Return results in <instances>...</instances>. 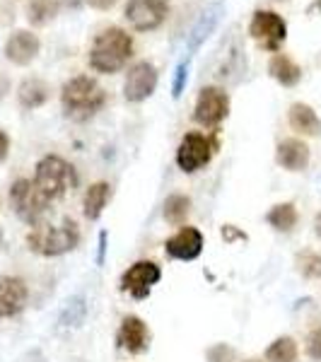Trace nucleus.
<instances>
[{
    "mask_svg": "<svg viewBox=\"0 0 321 362\" xmlns=\"http://www.w3.org/2000/svg\"><path fill=\"white\" fill-rule=\"evenodd\" d=\"M133 56V39L126 29L109 27L99 32L90 49V68L102 75H114L126 68Z\"/></svg>",
    "mask_w": 321,
    "mask_h": 362,
    "instance_id": "nucleus-1",
    "label": "nucleus"
},
{
    "mask_svg": "<svg viewBox=\"0 0 321 362\" xmlns=\"http://www.w3.org/2000/svg\"><path fill=\"white\" fill-rule=\"evenodd\" d=\"M61 104L68 119L83 124V121H90L97 112H102V107L107 104V92L90 75H75L63 85Z\"/></svg>",
    "mask_w": 321,
    "mask_h": 362,
    "instance_id": "nucleus-2",
    "label": "nucleus"
},
{
    "mask_svg": "<svg viewBox=\"0 0 321 362\" xmlns=\"http://www.w3.org/2000/svg\"><path fill=\"white\" fill-rule=\"evenodd\" d=\"M80 227L73 218H63L61 225H51V223H37L32 225L27 235V247L39 256L46 259H54V256H63L68 251L80 247Z\"/></svg>",
    "mask_w": 321,
    "mask_h": 362,
    "instance_id": "nucleus-3",
    "label": "nucleus"
},
{
    "mask_svg": "<svg viewBox=\"0 0 321 362\" xmlns=\"http://www.w3.org/2000/svg\"><path fill=\"white\" fill-rule=\"evenodd\" d=\"M78 172L68 160L58 155H46L37 162V172H34V184L39 191L49 198V201H58L78 186Z\"/></svg>",
    "mask_w": 321,
    "mask_h": 362,
    "instance_id": "nucleus-4",
    "label": "nucleus"
},
{
    "mask_svg": "<svg viewBox=\"0 0 321 362\" xmlns=\"http://www.w3.org/2000/svg\"><path fill=\"white\" fill-rule=\"evenodd\" d=\"M10 206H13L15 215L22 223L37 225V223H42L51 201L39 191L34 179H17L15 184L10 186Z\"/></svg>",
    "mask_w": 321,
    "mask_h": 362,
    "instance_id": "nucleus-5",
    "label": "nucleus"
},
{
    "mask_svg": "<svg viewBox=\"0 0 321 362\" xmlns=\"http://www.w3.org/2000/svg\"><path fill=\"white\" fill-rule=\"evenodd\" d=\"M215 150H218V140L206 133L191 131L182 138L177 148V165L184 174H194L213 160Z\"/></svg>",
    "mask_w": 321,
    "mask_h": 362,
    "instance_id": "nucleus-6",
    "label": "nucleus"
},
{
    "mask_svg": "<svg viewBox=\"0 0 321 362\" xmlns=\"http://www.w3.org/2000/svg\"><path fill=\"white\" fill-rule=\"evenodd\" d=\"M230 114V95L223 87H203L198 92L196 107H194V121L203 128H218Z\"/></svg>",
    "mask_w": 321,
    "mask_h": 362,
    "instance_id": "nucleus-7",
    "label": "nucleus"
},
{
    "mask_svg": "<svg viewBox=\"0 0 321 362\" xmlns=\"http://www.w3.org/2000/svg\"><path fill=\"white\" fill-rule=\"evenodd\" d=\"M160 280L162 268L155 261H136L121 276V290L131 295L133 300H148L150 293H153V285H157Z\"/></svg>",
    "mask_w": 321,
    "mask_h": 362,
    "instance_id": "nucleus-8",
    "label": "nucleus"
},
{
    "mask_svg": "<svg viewBox=\"0 0 321 362\" xmlns=\"http://www.w3.org/2000/svg\"><path fill=\"white\" fill-rule=\"evenodd\" d=\"M169 0H128L124 15L136 32H153L167 20Z\"/></svg>",
    "mask_w": 321,
    "mask_h": 362,
    "instance_id": "nucleus-9",
    "label": "nucleus"
},
{
    "mask_svg": "<svg viewBox=\"0 0 321 362\" xmlns=\"http://www.w3.org/2000/svg\"><path fill=\"white\" fill-rule=\"evenodd\" d=\"M249 34H252L266 51H273V54H276L278 46L285 42V37H288V25H285V20L278 13L259 10V13H254V17H252Z\"/></svg>",
    "mask_w": 321,
    "mask_h": 362,
    "instance_id": "nucleus-10",
    "label": "nucleus"
},
{
    "mask_svg": "<svg viewBox=\"0 0 321 362\" xmlns=\"http://www.w3.org/2000/svg\"><path fill=\"white\" fill-rule=\"evenodd\" d=\"M157 68L150 61H138L136 66L128 68L126 83H124V97L126 102L140 104L145 102L157 90Z\"/></svg>",
    "mask_w": 321,
    "mask_h": 362,
    "instance_id": "nucleus-11",
    "label": "nucleus"
},
{
    "mask_svg": "<svg viewBox=\"0 0 321 362\" xmlns=\"http://www.w3.org/2000/svg\"><path fill=\"white\" fill-rule=\"evenodd\" d=\"M203 244H206V239H203L201 230L186 225L179 227L177 235H172L165 242V254L177 261H196L203 254Z\"/></svg>",
    "mask_w": 321,
    "mask_h": 362,
    "instance_id": "nucleus-12",
    "label": "nucleus"
},
{
    "mask_svg": "<svg viewBox=\"0 0 321 362\" xmlns=\"http://www.w3.org/2000/svg\"><path fill=\"white\" fill-rule=\"evenodd\" d=\"M29 288L22 278L3 276L0 278V319L17 317L27 307Z\"/></svg>",
    "mask_w": 321,
    "mask_h": 362,
    "instance_id": "nucleus-13",
    "label": "nucleus"
},
{
    "mask_svg": "<svg viewBox=\"0 0 321 362\" xmlns=\"http://www.w3.org/2000/svg\"><path fill=\"white\" fill-rule=\"evenodd\" d=\"M119 346L131 355H140L145 353L150 346V329L143 319L136 317V314H128V317L121 319L119 326V336H116Z\"/></svg>",
    "mask_w": 321,
    "mask_h": 362,
    "instance_id": "nucleus-14",
    "label": "nucleus"
},
{
    "mask_svg": "<svg viewBox=\"0 0 321 362\" xmlns=\"http://www.w3.org/2000/svg\"><path fill=\"white\" fill-rule=\"evenodd\" d=\"M39 49H42V42H39L37 34L27 32V29H17V32L10 34L8 44H5V56L15 66H27L37 58Z\"/></svg>",
    "mask_w": 321,
    "mask_h": 362,
    "instance_id": "nucleus-15",
    "label": "nucleus"
},
{
    "mask_svg": "<svg viewBox=\"0 0 321 362\" xmlns=\"http://www.w3.org/2000/svg\"><path fill=\"white\" fill-rule=\"evenodd\" d=\"M309 160H312V150L305 140L300 138H288L283 143H278L276 148V162L288 172H302V169L309 167Z\"/></svg>",
    "mask_w": 321,
    "mask_h": 362,
    "instance_id": "nucleus-16",
    "label": "nucleus"
},
{
    "mask_svg": "<svg viewBox=\"0 0 321 362\" xmlns=\"http://www.w3.org/2000/svg\"><path fill=\"white\" fill-rule=\"evenodd\" d=\"M288 124L295 133H300V136H305V138L321 136V119L317 116V112H314V109L305 102H295L293 107H290Z\"/></svg>",
    "mask_w": 321,
    "mask_h": 362,
    "instance_id": "nucleus-17",
    "label": "nucleus"
},
{
    "mask_svg": "<svg viewBox=\"0 0 321 362\" xmlns=\"http://www.w3.org/2000/svg\"><path fill=\"white\" fill-rule=\"evenodd\" d=\"M109 198H112V186H109L107 181H95V184H90V189H87L85 196H83V215H85V220L95 223V220L102 218V213H104V208H107Z\"/></svg>",
    "mask_w": 321,
    "mask_h": 362,
    "instance_id": "nucleus-18",
    "label": "nucleus"
},
{
    "mask_svg": "<svg viewBox=\"0 0 321 362\" xmlns=\"http://www.w3.org/2000/svg\"><path fill=\"white\" fill-rule=\"evenodd\" d=\"M268 73H271V78L283 87H295V85H300V80H302V68L285 54H273L271 63H268Z\"/></svg>",
    "mask_w": 321,
    "mask_h": 362,
    "instance_id": "nucleus-19",
    "label": "nucleus"
},
{
    "mask_svg": "<svg viewBox=\"0 0 321 362\" xmlns=\"http://www.w3.org/2000/svg\"><path fill=\"white\" fill-rule=\"evenodd\" d=\"M51 97V87L39 78H27L25 83L17 90V99L25 109H39L49 102Z\"/></svg>",
    "mask_w": 321,
    "mask_h": 362,
    "instance_id": "nucleus-20",
    "label": "nucleus"
},
{
    "mask_svg": "<svg viewBox=\"0 0 321 362\" xmlns=\"http://www.w3.org/2000/svg\"><path fill=\"white\" fill-rule=\"evenodd\" d=\"M266 223L273 227L276 232H283V235H290L295 230L297 223H300V213H297V206L295 203H278L268 210L266 215Z\"/></svg>",
    "mask_w": 321,
    "mask_h": 362,
    "instance_id": "nucleus-21",
    "label": "nucleus"
},
{
    "mask_svg": "<svg viewBox=\"0 0 321 362\" xmlns=\"http://www.w3.org/2000/svg\"><path fill=\"white\" fill-rule=\"evenodd\" d=\"M300 346L293 336H280L266 348V362H297Z\"/></svg>",
    "mask_w": 321,
    "mask_h": 362,
    "instance_id": "nucleus-22",
    "label": "nucleus"
},
{
    "mask_svg": "<svg viewBox=\"0 0 321 362\" xmlns=\"http://www.w3.org/2000/svg\"><path fill=\"white\" fill-rule=\"evenodd\" d=\"M189 213H191V198L189 196H184V194L167 196L162 215H165V220H167L169 225L182 227L186 223V218H189Z\"/></svg>",
    "mask_w": 321,
    "mask_h": 362,
    "instance_id": "nucleus-23",
    "label": "nucleus"
},
{
    "mask_svg": "<svg viewBox=\"0 0 321 362\" xmlns=\"http://www.w3.org/2000/svg\"><path fill=\"white\" fill-rule=\"evenodd\" d=\"M58 3L56 0H32L27 8V20L34 27H44L58 15Z\"/></svg>",
    "mask_w": 321,
    "mask_h": 362,
    "instance_id": "nucleus-24",
    "label": "nucleus"
},
{
    "mask_svg": "<svg viewBox=\"0 0 321 362\" xmlns=\"http://www.w3.org/2000/svg\"><path fill=\"white\" fill-rule=\"evenodd\" d=\"M295 268L302 278L307 280H321V251L305 249L295 256Z\"/></svg>",
    "mask_w": 321,
    "mask_h": 362,
    "instance_id": "nucleus-25",
    "label": "nucleus"
},
{
    "mask_svg": "<svg viewBox=\"0 0 321 362\" xmlns=\"http://www.w3.org/2000/svg\"><path fill=\"white\" fill-rule=\"evenodd\" d=\"M87 317V302H85V297L83 295H75V297H70L68 300V305L63 307V312H61V326H66V329H78L80 324L85 321Z\"/></svg>",
    "mask_w": 321,
    "mask_h": 362,
    "instance_id": "nucleus-26",
    "label": "nucleus"
},
{
    "mask_svg": "<svg viewBox=\"0 0 321 362\" xmlns=\"http://www.w3.org/2000/svg\"><path fill=\"white\" fill-rule=\"evenodd\" d=\"M215 22H218V10H213V13H208L206 17H201V22L194 27V32H191V42H189V49L196 51L198 46L203 44V39L208 37L210 32H213Z\"/></svg>",
    "mask_w": 321,
    "mask_h": 362,
    "instance_id": "nucleus-27",
    "label": "nucleus"
},
{
    "mask_svg": "<svg viewBox=\"0 0 321 362\" xmlns=\"http://www.w3.org/2000/svg\"><path fill=\"white\" fill-rule=\"evenodd\" d=\"M208 362H237V350L230 343H215L206 350Z\"/></svg>",
    "mask_w": 321,
    "mask_h": 362,
    "instance_id": "nucleus-28",
    "label": "nucleus"
},
{
    "mask_svg": "<svg viewBox=\"0 0 321 362\" xmlns=\"http://www.w3.org/2000/svg\"><path fill=\"white\" fill-rule=\"evenodd\" d=\"M305 353L312 360L321 362V326H314L305 338Z\"/></svg>",
    "mask_w": 321,
    "mask_h": 362,
    "instance_id": "nucleus-29",
    "label": "nucleus"
},
{
    "mask_svg": "<svg viewBox=\"0 0 321 362\" xmlns=\"http://www.w3.org/2000/svg\"><path fill=\"white\" fill-rule=\"evenodd\" d=\"M186 78H189V61H182L174 70V83H172V97L179 99L184 92V85H186Z\"/></svg>",
    "mask_w": 321,
    "mask_h": 362,
    "instance_id": "nucleus-30",
    "label": "nucleus"
},
{
    "mask_svg": "<svg viewBox=\"0 0 321 362\" xmlns=\"http://www.w3.org/2000/svg\"><path fill=\"white\" fill-rule=\"evenodd\" d=\"M220 235H223L225 242H230V244H235V242H247V232H242V230H237L235 225H223V230H220Z\"/></svg>",
    "mask_w": 321,
    "mask_h": 362,
    "instance_id": "nucleus-31",
    "label": "nucleus"
},
{
    "mask_svg": "<svg viewBox=\"0 0 321 362\" xmlns=\"http://www.w3.org/2000/svg\"><path fill=\"white\" fill-rule=\"evenodd\" d=\"M8 153H10V136L0 128V162L8 160Z\"/></svg>",
    "mask_w": 321,
    "mask_h": 362,
    "instance_id": "nucleus-32",
    "label": "nucleus"
},
{
    "mask_svg": "<svg viewBox=\"0 0 321 362\" xmlns=\"http://www.w3.org/2000/svg\"><path fill=\"white\" fill-rule=\"evenodd\" d=\"M90 8H95V10H112L119 0H85Z\"/></svg>",
    "mask_w": 321,
    "mask_h": 362,
    "instance_id": "nucleus-33",
    "label": "nucleus"
},
{
    "mask_svg": "<svg viewBox=\"0 0 321 362\" xmlns=\"http://www.w3.org/2000/svg\"><path fill=\"white\" fill-rule=\"evenodd\" d=\"M104 254H107V232H99V251H97V266L104 264Z\"/></svg>",
    "mask_w": 321,
    "mask_h": 362,
    "instance_id": "nucleus-34",
    "label": "nucleus"
},
{
    "mask_svg": "<svg viewBox=\"0 0 321 362\" xmlns=\"http://www.w3.org/2000/svg\"><path fill=\"white\" fill-rule=\"evenodd\" d=\"M58 8H66V10H78L83 5V0H56Z\"/></svg>",
    "mask_w": 321,
    "mask_h": 362,
    "instance_id": "nucleus-35",
    "label": "nucleus"
},
{
    "mask_svg": "<svg viewBox=\"0 0 321 362\" xmlns=\"http://www.w3.org/2000/svg\"><path fill=\"white\" fill-rule=\"evenodd\" d=\"M8 92H10V78H8V75L0 73V99L8 95Z\"/></svg>",
    "mask_w": 321,
    "mask_h": 362,
    "instance_id": "nucleus-36",
    "label": "nucleus"
},
{
    "mask_svg": "<svg viewBox=\"0 0 321 362\" xmlns=\"http://www.w3.org/2000/svg\"><path fill=\"white\" fill-rule=\"evenodd\" d=\"M314 235L321 239V210L317 215H314Z\"/></svg>",
    "mask_w": 321,
    "mask_h": 362,
    "instance_id": "nucleus-37",
    "label": "nucleus"
},
{
    "mask_svg": "<svg viewBox=\"0 0 321 362\" xmlns=\"http://www.w3.org/2000/svg\"><path fill=\"white\" fill-rule=\"evenodd\" d=\"M244 362H264V360H259V358H249V360H244Z\"/></svg>",
    "mask_w": 321,
    "mask_h": 362,
    "instance_id": "nucleus-38",
    "label": "nucleus"
}]
</instances>
